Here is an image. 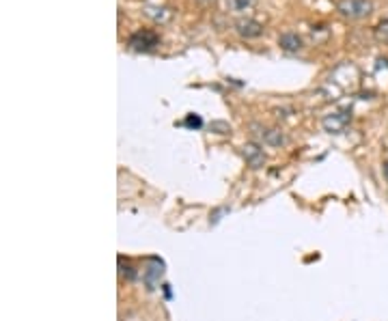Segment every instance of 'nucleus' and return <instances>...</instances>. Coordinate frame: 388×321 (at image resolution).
<instances>
[{
    "label": "nucleus",
    "mask_w": 388,
    "mask_h": 321,
    "mask_svg": "<svg viewBox=\"0 0 388 321\" xmlns=\"http://www.w3.org/2000/svg\"><path fill=\"white\" fill-rule=\"evenodd\" d=\"M337 13L349 22H358L373 13V3L371 0H339Z\"/></svg>",
    "instance_id": "nucleus-1"
},
{
    "label": "nucleus",
    "mask_w": 388,
    "mask_h": 321,
    "mask_svg": "<svg viewBox=\"0 0 388 321\" xmlns=\"http://www.w3.org/2000/svg\"><path fill=\"white\" fill-rule=\"evenodd\" d=\"M160 35L156 33V31H149V28H140V31H136V33H132L130 35V39H128V46H130V50H134V52H154V50H158L160 48Z\"/></svg>",
    "instance_id": "nucleus-2"
},
{
    "label": "nucleus",
    "mask_w": 388,
    "mask_h": 321,
    "mask_svg": "<svg viewBox=\"0 0 388 321\" xmlns=\"http://www.w3.org/2000/svg\"><path fill=\"white\" fill-rule=\"evenodd\" d=\"M349 121H352V112H349V110H337V112H333V114H326L323 121H321V125H323L326 132H330V134H341V132H345V128L349 125Z\"/></svg>",
    "instance_id": "nucleus-3"
},
{
    "label": "nucleus",
    "mask_w": 388,
    "mask_h": 321,
    "mask_svg": "<svg viewBox=\"0 0 388 321\" xmlns=\"http://www.w3.org/2000/svg\"><path fill=\"white\" fill-rule=\"evenodd\" d=\"M235 33L240 35L242 39H257L263 35V24L253 20V18H240L235 20Z\"/></svg>",
    "instance_id": "nucleus-4"
},
{
    "label": "nucleus",
    "mask_w": 388,
    "mask_h": 321,
    "mask_svg": "<svg viewBox=\"0 0 388 321\" xmlns=\"http://www.w3.org/2000/svg\"><path fill=\"white\" fill-rule=\"evenodd\" d=\"M253 130H257L255 134L263 140V144L267 147H283L287 142L285 134L279 128H267V125H253Z\"/></svg>",
    "instance_id": "nucleus-5"
},
{
    "label": "nucleus",
    "mask_w": 388,
    "mask_h": 321,
    "mask_svg": "<svg viewBox=\"0 0 388 321\" xmlns=\"http://www.w3.org/2000/svg\"><path fill=\"white\" fill-rule=\"evenodd\" d=\"M242 156H244V160H246V164L250 166V168H261L263 164H265V151H263V147L259 142H255V140H250V142H246L244 147H242Z\"/></svg>",
    "instance_id": "nucleus-6"
},
{
    "label": "nucleus",
    "mask_w": 388,
    "mask_h": 321,
    "mask_svg": "<svg viewBox=\"0 0 388 321\" xmlns=\"http://www.w3.org/2000/svg\"><path fill=\"white\" fill-rule=\"evenodd\" d=\"M279 46H281V50L293 54V52H300L305 48V41H302V37L297 33H283L279 37Z\"/></svg>",
    "instance_id": "nucleus-7"
},
{
    "label": "nucleus",
    "mask_w": 388,
    "mask_h": 321,
    "mask_svg": "<svg viewBox=\"0 0 388 321\" xmlns=\"http://www.w3.org/2000/svg\"><path fill=\"white\" fill-rule=\"evenodd\" d=\"M142 13H145V18H149V20L156 22V24H166V22L173 18V11H170L168 7H158V5L145 7Z\"/></svg>",
    "instance_id": "nucleus-8"
},
{
    "label": "nucleus",
    "mask_w": 388,
    "mask_h": 321,
    "mask_svg": "<svg viewBox=\"0 0 388 321\" xmlns=\"http://www.w3.org/2000/svg\"><path fill=\"white\" fill-rule=\"evenodd\" d=\"M373 35L380 43H386L388 46V20H382L375 28H373Z\"/></svg>",
    "instance_id": "nucleus-9"
},
{
    "label": "nucleus",
    "mask_w": 388,
    "mask_h": 321,
    "mask_svg": "<svg viewBox=\"0 0 388 321\" xmlns=\"http://www.w3.org/2000/svg\"><path fill=\"white\" fill-rule=\"evenodd\" d=\"M231 11H246L255 5V0H227Z\"/></svg>",
    "instance_id": "nucleus-10"
},
{
    "label": "nucleus",
    "mask_w": 388,
    "mask_h": 321,
    "mask_svg": "<svg viewBox=\"0 0 388 321\" xmlns=\"http://www.w3.org/2000/svg\"><path fill=\"white\" fill-rule=\"evenodd\" d=\"M184 125H188V128H201V125H203V121H201V116H196V114H190L188 119L184 121Z\"/></svg>",
    "instance_id": "nucleus-11"
},
{
    "label": "nucleus",
    "mask_w": 388,
    "mask_h": 321,
    "mask_svg": "<svg viewBox=\"0 0 388 321\" xmlns=\"http://www.w3.org/2000/svg\"><path fill=\"white\" fill-rule=\"evenodd\" d=\"M196 3H199V5H203V7H210V5H214V3H216V0H196Z\"/></svg>",
    "instance_id": "nucleus-12"
},
{
    "label": "nucleus",
    "mask_w": 388,
    "mask_h": 321,
    "mask_svg": "<svg viewBox=\"0 0 388 321\" xmlns=\"http://www.w3.org/2000/svg\"><path fill=\"white\" fill-rule=\"evenodd\" d=\"M384 172H386V177H388V162L384 164Z\"/></svg>",
    "instance_id": "nucleus-13"
}]
</instances>
